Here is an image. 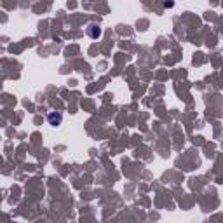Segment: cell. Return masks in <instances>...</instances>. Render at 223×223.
I'll return each mask as SVG.
<instances>
[{
    "label": "cell",
    "mask_w": 223,
    "mask_h": 223,
    "mask_svg": "<svg viewBox=\"0 0 223 223\" xmlns=\"http://www.w3.org/2000/svg\"><path fill=\"white\" fill-rule=\"evenodd\" d=\"M49 122H51V124H60V122H61V115L60 113H51L49 115Z\"/></svg>",
    "instance_id": "obj_1"
},
{
    "label": "cell",
    "mask_w": 223,
    "mask_h": 223,
    "mask_svg": "<svg viewBox=\"0 0 223 223\" xmlns=\"http://www.w3.org/2000/svg\"><path fill=\"white\" fill-rule=\"evenodd\" d=\"M89 33H91L93 37H98V35H99V30H89Z\"/></svg>",
    "instance_id": "obj_2"
}]
</instances>
